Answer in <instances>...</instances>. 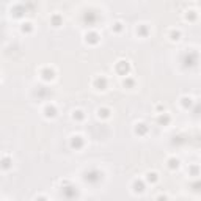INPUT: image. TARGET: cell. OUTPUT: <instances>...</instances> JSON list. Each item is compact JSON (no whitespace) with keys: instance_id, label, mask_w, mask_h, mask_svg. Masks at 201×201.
Returning <instances> with one entry per match:
<instances>
[{"instance_id":"obj_6","label":"cell","mask_w":201,"mask_h":201,"mask_svg":"<svg viewBox=\"0 0 201 201\" xmlns=\"http://www.w3.org/2000/svg\"><path fill=\"white\" fill-rule=\"evenodd\" d=\"M95 87L98 88V90H105L107 88V79L105 77H96L95 79Z\"/></svg>"},{"instance_id":"obj_5","label":"cell","mask_w":201,"mask_h":201,"mask_svg":"<svg viewBox=\"0 0 201 201\" xmlns=\"http://www.w3.org/2000/svg\"><path fill=\"white\" fill-rule=\"evenodd\" d=\"M83 146V138L80 137V135H74L71 138V148L72 149H80Z\"/></svg>"},{"instance_id":"obj_22","label":"cell","mask_w":201,"mask_h":201,"mask_svg":"<svg viewBox=\"0 0 201 201\" xmlns=\"http://www.w3.org/2000/svg\"><path fill=\"white\" fill-rule=\"evenodd\" d=\"M113 30H115V32H121V30H123V24H121V22H116V24L113 25Z\"/></svg>"},{"instance_id":"obj_16","label":"cell","mask_w":201,"mask_h":201,"mask_svg":"<svg viewBox=\"0 0 201 201\" xmlns=\"http://www.w3.org/2000/svg\"><path fill=\"white\" fill-rule=\"evenodd\" d=\"M159 123H160V124H164V126H167V124L170 123V116H168L167 113L160 115V116H159Z\"/></svg>"},{"instance_id":"obj_7","label":"cell","mask_w":201,"mask_h":201,"mask_svg":"<svg viewBox=\"0 0 201 201\" xmlns=\"http://www.w3.org/2000/svg\"><path fill=\"white\" fill-rule=\"evenodd\" d=\"M11 167H13V160H11V157L5 156L3 159H0V168H3V170H10Z\"/></svg>"},{"instance_id":"obj_9","label":"cell","mask_w":201,"mask_h":201,"mask_svg":"<svg viewBox=\"0 0 201 201\" xmlns=\"http://www.w3.org/2000/svg\"><path fill=\"white\" fill-rule=\"evenodd\" d=\"M41 75H43L44 80H52L53 75H55V72H53V69H50V68H46V69H43Z\"/></svg>"},{"instance_id":"obj_20","label":"cell","mask_w":201,"mask_h":201,"mask_svg":"<svg viewBox=\"0 0 201 201\" xmlns=\"http://www.w3.org/2000/svg\"><path fill=\"white\" fill-rule=\"evenodd\" d=\"M72 118L74 119H83V112L82 110H75L74 115H72Z\"/></svg>"},{"instance_id":"obj_3","label":"cell","mask_w":201,"mask_h":201,"mask_svg":"<svg viewBox=\"0 0 201 201\" xmlns=\"http://www.w3.org/2000/svg\"><path fill=\"white\" fill-rule=\"evenodd\" d=\"M116 72H119L121 75H127V72H129V69H130V66H129V63L126 61V60H119L118 63H116Z\"/></svg>"},{"instance_id":"obj_2","label":"cell","mask_w":201,"mask_h":201,"mask_svg":"<svg viewBox=\"0 0 201 201\" xmlns=\"http://www.w3.org/2000/svg\"><path fill=\"white\" fill-rule=\"evenodd\" d=\"M198 63V53L196 52H189L184 58V68H192Z\"/></svg>"},{"instance_id":"obj_19","label":"cell","mask_w":201,"mask_h":201,"mask_svg":"<svg viewBox=\"0 0 201 201\" xmlns=\"http://www.w3.org/2000/svg\"><path fill=\"white\" fill-rule=\"evenodd\" d=\"M182 105L185 107V109L192 107V98H182Z\"/></svg>"},{"instance_id":"obj_13","label":"cell","mask_w":201,"mask_h":201,"mask_svg":"<svg viewBox=\"0 0 201 201\" xmlns=\"http://www.w3.org/2000/svg\"><path fill=\"white\" fill-rule=\"evenodd\" d=\"M99 41V36L96 33H88L87 35V43H91V44H96Z\"/></svg>"},{"instance_id":"obj_4","label":"cell","mask_w":201,"mask_h":201,"mask_svg":"<svg viewBox=\"0 0 201 201\" xmlns=\"http://www.w3.org/2000/svg\"><path fill=\"white\" fill-rule=\"evenodd\" d=\"M98 21V14L96 13H93V11H87L85 13V16H83V22L87 25H95Z\"/></svg>"},{"instance_id":"obj_24","label":"cell","mask_w":201,"mask_h":201,"mask_svg":"<svg viewBox=\"0 0 201 201\" xmlns=\"http://www.w3.org/2000/svg\"><path fill=\"white\" fill-rule=\"evenodd\" d=\"M132 85H133V80H130V79L124 80V87H132Z\"/></svg>"},{"instance_id":"obj_10","label":"cell","mask_w":201,"mask_h":201,"mask_svg":"<svg viewBox=\"0 0 201 201\" xmlns=\"http://www.w3.org/2000/svg\"><path fill=\"white\" fill-rule=\"evenodd\" d=\"M146 132H148V126H146L145 123H138L137 127H135V133H138V135H145Z\"/></svg>"},{"instance_id":"obj_21","label":"cell","mask_w":201,"mask_h":201,"mask_svg":"<svg viewBox=\"0 0 201 201\" xmlns=\"http://www.w3.org/2000/svg\"><path fill=\"white\" fill-rule=\"evenodd\" d=\"M32 29H33V27H32L30 22H25V24L22 25V32H32Z\"/></svg>"},{"instance_id":"obj_15","label":"cell","mask_w":201,"mask_h":201,"mask_svg":"<svg viewBox=\"0 0 201 201\" xmlns=\"http://www.w3.org/2000/svg\"><path fill=\"white\" fill-rule=\"evenodd\" d=\"M98 116L99 118H109L110 116V110L109 109H99L98 110Z\"/></svg>"},{"instance_id":"obj_23","label":"cell","mask_w":201,"mask_h":201,"mask_svg":"<svg viewBox=\"0 0 201 201\" xmlns=\"http://www.w3.org/2000/svg\"><path fill=\"white\" fill-rule=\"evenodd\" d=\"M187 13H189V14H187V19H195L196 17V14H195V11H187Z\"/></svg>"},{"instance_id":"obj_14","label":"cell","mask_w":201,"mask_h":201,"mask_svg":"<svg viewBox=\"0 0 201 201\" xmlns=\"http://www.w3.org/2000/svg\"><path fill=\"white\" fill-rule=\"evenodd\" d=\"M178 167H179V160H178V159L173 157V159L168 160V168H170V170H176Z\"/></svg>"},{"instance_id":"obj_17","label":"cell","mask_w":201,"mask_h":201,"mask_svg":"<svg viewBox=\"0 0 201 201\" xmlns=\"http://www.w3.org/2000/svg\"><path fill=\"white\" fill-rule=\"evenodd\" d=\"M52 25H53V27H60V25H61V17H60L58 14H55V16L52 17Z\"/></svg>"},{"instance_id":"obj_8","label":"cell","mask_w":201,"mask_h":201,"mask_svg":"<svg viewBox=\"0 0 201 201\" xmlns=\"http://www.w3.org/2000/svg\"><path fill=\"white\" fill-rule=\"evenodd\" d=\"M44 115L47 118H53L57 115V109H55V105H46V109H44Z\"/></svg>"},{"instance_id":"obj_1","label":"cell","mask_w":201,"mask_h":201,"mask_svg":"<svg viewBox=\"0 0 201 201\" xmlns=\"http://www.w3.org/2000/svg\"><path fill=\"white\" fill-rule=\"evenodd\" d=\"M102 179V171L96 170V168H91L85 173V181L90 184H98Z\"/></svg>"},{"instance_id":"obj_12","label":"cell","mask_w":201,"mask_h":201,"mask_svg":"<svg viewBox=\"0 0 201 201\" xmlns=\"http://www.w3.org/2000/svg\"><path fill=\"white\" fill-rule=\"evenodd\" d=\"M145 190V184L141 181H135L133 182V192H137V193H141Z\"/></svg>"},{"instance_id":"obj_18","label":"cell","mask_w":201,"mask_h":201,"mask_svg":"<svg viewBox=\"0 0 201 201\" xmlns=\"http://www.w3.org/2000/svg\"><path fill=\"white\" fill-rule=\"evenodd\" d=\"M170 36H171V41H178V39L181 38V32L179 30H173Z\"/></svg>"},{"instance_id":"obj_11","label":"cell","mask_w":201,"mask_h":201,"mask_svg":"<svg viewBox=\"0 0 201 201\" xmlns=\"http://www.w3.org/2000/svg\"><path fill=\"white\" fill-rule=\"evenodd\" d=\"M146 181H148V182H151V184L157 182V181H159L157 173H156V171H151V173H148V175H146Z\"/></svg>"}]
</instances>
